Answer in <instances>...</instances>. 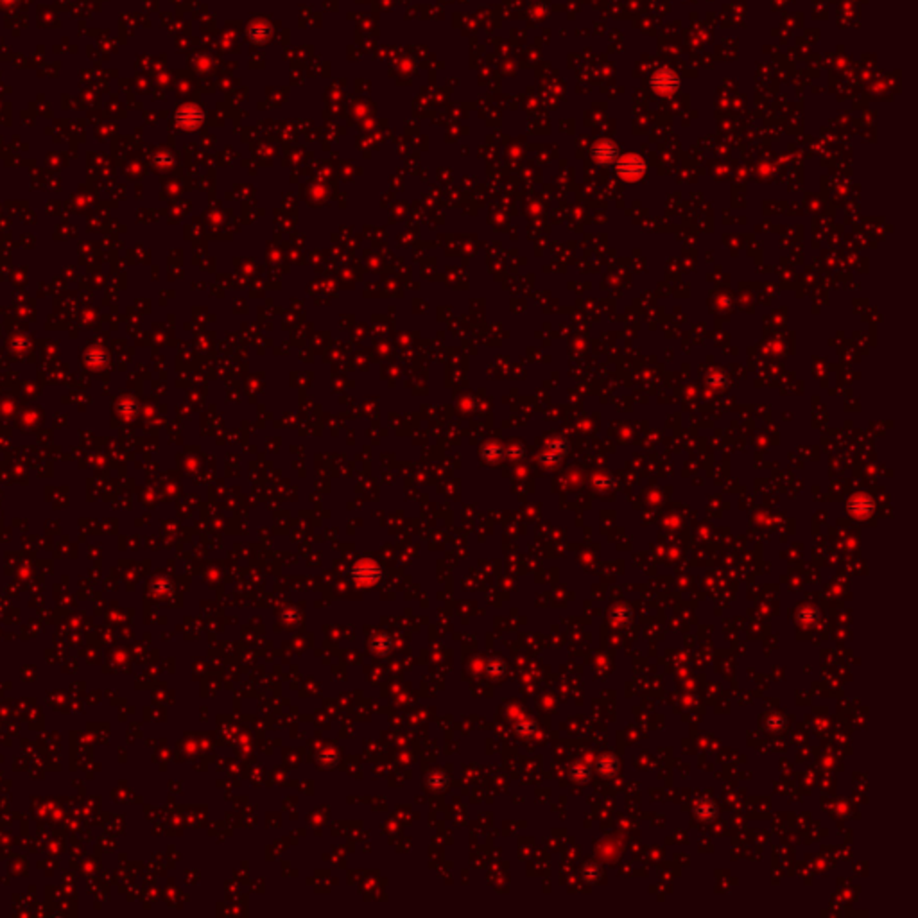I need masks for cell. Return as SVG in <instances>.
I'll use <instances>...</instances> for the list:
<instances>
[{"label": "cell", "mask_w": 918, "mask_h": 918, "mask_svg": "<svg viewBox=\"0 0 918 918\" xmlns=\"http://www.w3.org/2000/svg\"><path fill=\"white\" fill-rule=\"evenodd\" d=\"M617 175L626 181H637L642 178L647 170V164L637 153H628L617 158Z\"/></svg>", "instance_id": "cell-1"}, {"label": "cell", "mask_w": 918, "mask_h": 918, "mask_svg": "<svg viewBox=\"0 0 918 918\" xmlns=\"http://www.w3.org/2000/svg\"><path fill=\"white\" fill-rule=\"evenodd\" d=\"M680 76L671 69H658L651 76V88L658 96H671L680 88Z\"/></svg>", "instance_id": "cell-2"}, {"label": "cell", "mask_w": 918, "mask_h": 918, "mask_svg": "<svg viewBox=\"0 0 918 918\" xmlns=\"http://www.w3.org/2000/svg\"><path fill=\"white\" fill-rule=\"evenodd\" d=\"M617 155H619V151H617L616 144L612 142V140H599L592 147V158L599 166H612L617 160Z\"/></svg>", "instance_id": "cell-3"}]
</instances>
